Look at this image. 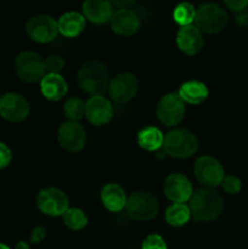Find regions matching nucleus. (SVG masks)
<instances>
[{
	"label": "nucleus",
	"mask_w": 248,
	"mask_h": 249,
	"mask_svg": "<svg viewBox=\"0 0 248 249\" xmlns=\"http://www.w3.org/2000/svg\"><path fill=\"white\" fill-rule=\"evenodd\" d=\"M57 140L66 151L79 152L87 143V133L79 123L68 121L58 128Z\"/></svg>",
	"instance_id": "obj_13"
},
{
	"label": "nucleus",
	"mask_w": 248,
	"mask_h": 249,
	"mask_svg": "<svg viewBox=\"0 0 248 249\" xmlns=\"http://www.w3.org/2000/svg\"><path fill=\"white\" fill-rule=\"evenodd\" d=\"M57 27L62 36L75 38L85 29V17L77 11H68L58 18Z\"/></svg>",
	"instance_id": "obj_21"
},
{
	"label": "nucleus",
	"mask_w": 248,
	"mask_h": 249,
	"mask_svg": "<svg viewBox=\"0 0 248 249\" xmlns=\"http://www.w3.org/2000/svg\"><path fill=\"white\" fill-rule=\"evenodd\" d=\"M163 150L173 158H189L198 150V140L196 135L187 129L175 128L164 136Z\"/></svg>",
	"instance_id": "obj_3"
},
{
	"label": "nucleus",
	"mask_w": 248,
	"mask_h": 249,
	"mask_svg": "<svg viewBox=\"0 0 248 249\" xmlns=\"http://www.w3.org/2000/svg\"><path fill=\"white\" fill-rule=\"evenodd\" d=\"M46 74H60L65 67V60L58 55H50L44 60Z\"/></svg>",
	"instance_id": "obj_28"
},
{
	"label": "nucleus",
	"mask_w": 248,
	"mask_h": 249,
	"mask_svg": "<svg viewBox=\"0 0 248 249\" xmlns=\"http://www.w3.org/2000/svg\"><path fill=\"white\" fill-rule=\"evenodd\" d=\"M141 249H168L167 243L163 240L162 236L157 235V233H152L148 235L147 237L143 240Z\"/></svg>",
	"instance_id": "obj_30"
},
{
	"label": "nucleus",
	"mask_w": 248,
	"mask_h": 249,
	"mask_svg": "<svg viewBox=\"0 0 248 249\" xmlns=\"http://www.w3.org/2000/svg\"><path fill=\"white\" fill-rule=\"evenodd\" d=\"M173 17H174V21L181 27L190 26L192 24V22H195L196 9L190 2H180L175 6L174 11H173Z\"/></svg>",
	"instance_id": "obj_26"
},
{
	"label": "nucleus",
	"mask_w": 248,
	"mask_h": 249,
	"mask_svg": "<svg viewBox=\"0 0 248 249\" xmlns=\"http://www.w3.org/2000/svg\"><path fill=\"white\" fill-rule=\"evenodd\" d=\"M109 24L114 33L123 36H130L140 28V18L133 10L121 7L112 14Z\"/></svg>",
	"instance_id": "obj_16"
},
{
	"label": "nucleus",
	"mask_w": 248,
	"mask_h": 249,
	"mask_svg": "<svg viewBox=\"0 0 248 249\" xmlns=\"http://www.w3.org/2000/svg\"><path fill=\"white\" fill-rule=\"evenodd\" d=\"M221 187L226 194L236 195L241 191L242 189V182L238 178L233 177V175H225V178L221 181Z\"/></svg>",
	"instance_id": "obj_29"
},
{
	"label": "nucleus",
	"mask_w": 248,
	"mask_h": 249,
	"mask_svg": "<svg viewBox=\"0 0 248 249\" xmlns=\"http://www.w3.org/2000/svg\"><path fill=\"white\" fill-rule=\"evenodd\" d=\"M204 44L202 32L195 24L181 27L177 34V45L185 55H196L202 50Z\"/></svg>",
	"instance_id": "obj_17"
},
{
	"label": "nucleus",
	"mask_w": 248,
	"mask_h": 249,
	"mask_svg": "<svg viewBox=\"0 0 248 249\" xmlns=\"http://www.w3.org/2000/svg\"><path fill=\"white\" fill-rule=\"evenodd\" d=\"M228 24V14L218 4L207 2L196 10L195 26L201 32L216 34L223 31Z\"/></svg>",
	"instance_id": "obj_5"
},
{
	"label": "nucleus",
	"mask_w": 248,
	"mask_h": 249,
	"mask_svg": "<svg viewBox=\"0 0 248 249\" xmlns=\"http://www.w3.org/2000/svg\"><path fill=\"white\" fill-rule=\"evenodd\" d=\"M83 16L95 24L109 22L112 14V4L106 0H87L82 5Z\"/></svg>",
	"instance_id": "obj_18"
},
{
	"label": "nucleus",
	"mask_w": 248,
	"mask_h": 249,
	"mask_svg": "<svg viewBox=\"0 0 248 249\" xmlns=\"http://www.w3.org/2000/svg\"><path fill=\"white\" fill-rule=\"evenodd\" d=\"M15 71L26 83L40 82L46 74L44 60L34 51H23L15 60Z\"/></svg>",
	"instance_id": "obj_6"
},
{
	"label": "nucleus",
	"mask_w": 248,
	"mask_h": 249,
	"mask_svg": "<svg viewBox=\"0 0 248 249\" xmlns=\"http://www.w3.org/2000/svg\"><path fill=\"white\" fill-rule=\"evenodd\" d=\"M185 102L175 92L167 94L159 100L157 117L164 125L175 126L184 119Z\"/></svg>",
	"instance_id": "obj_10"
},
{
	"label": "nucleus",
	"mask_w": 248,
	"mask_h": 249,
	"mask_svg": "<svg viewBox=\"0 0 248 249\" xmlns=\"http://www.w3.org/2000/svg\"><path fill=\"white\" fill-rule=\"evenodd\" d=\"M225 5L233 11H242L248 6V1L247 0H231V1L228 0L225 1Z\"/></svg>",
	"instance_id": "obj_32"
},
{
	"label": "nucleus",
	"mask_w": 248,
	"mask_h": 249,
	"mask_svg": "<svg viewBox=\"0 0 248 249\" xmlns=\"http://www.w3.org/2000/svg\"><path fill=\"white\" fill-rule=\"evenodd\" d=\"M194 173L199 184L207 189H214L219 186L225 178V172L216 158L212 156H202L195 162Z\"/></svg>",
	"instance_id": "obj_7"
},
{
	"label": "nucleus",
	"mask_w": 248,
	"mask_h": 249,
	"mask_svg": "<svg viewBox=\"0 0 248 249\" xmlns=\"http://www.w3.org/2000/svg\"><path fill=\"white\" fill-rule=\"evenodd\" d=\"M36 206L45 215L61 216L68 209L70 201L62 190L57 187H46L36 196Z\"/></svg>",
	"instance_id": "obj_8"
},
{
	"label": "nucleus",
	"mask_w": 248,
	"mask_h": 249,
	"mask_svg": "<svg viewBox=\"0 0 248 249\" xmlns=\"http://www.w3.org/2000/svg\"><path fill=\"white\" fill-rule=\"evenodd\" d=\"M139 89L138 78L131 73H119L109 80L108 92L117 104H125L135 97Z\"/></svg>",
	"instance_id": "obj_11"
},
{
	"label": "nucleus",
	"mask_w": 248,
	"mask_h": 249,
	"mask_svg": "<svg viewBox=\"0 0 248 249\" xmlns=\"http://www.w3.org/2000/svg\"><path fill=\"white\" fill-rule=\"evenodd\" d=\"M164 195L173 203H185L192 196V185L185 175L174 173L168 175L164 181Z\"/></svg>",
	"instance_id": "obj_14"
},
{
	"label": "nucleus",
	"mask_w": 248,
	"mask_h": 249,
	"mask_svg": "<svg viewBox=\"0 0 248 249\" xmlns=\"http://www.w3.org/2000/svg\"><path fill=\"white\" fill-rule=\"evenodd\" d=\"M0 249H10V248L7 247L6 245H4V243H0Z\"/></svg>",
	"instance_id": "obj_35"
},
{
	"label": "nucleus",
	"mask_w": 248,
	"mask_h": 249,
	"mask_svg": "<svg viewBox=\"0 0 248 249\" xmlns=\"http://www.w3.org/2000/svg\"><path fill=\"white\" fill-rule=\"evenodd\" d=\"M0 97H1V96H0Z\"/></svg>",
	"instance_id": "obj_36"
},
{
	"label": "nucleus",
	"mask_w": 248,
	"mask_h": 249,
	"mask_svg": "<svg viewBox=\"0 0 248 249\" xmlns=\"http://www.w3.org/2000/svg\"><path fill=\"white\" fill-rule=\"evenodd\" d=\"M177 95L181 97L184 102L191 105H199L206 101L209 91L204 83L198 82V80H189L180 87Z\"/></svg>",
	"instance_id": "obj_22"
},
{
	"label": "nucleus",
	"mask_w": 248,
	"mask_h": 249,
	"mask_svg": "<svg viewBox=\"0 0 248 249\" xmlns=\"http://www.w3.org/2000/svg\"><path fill=\"white\" fill-rule=\"evenodd\" d=\"M101 202L107 211L113 213L121 212L125 208V192L118 184H107L101 190Z\"/></svg>",
	"instance_id": "obj_20"
},
{
	"label": "nucleus",
	"mask_w": 248,
	"mask_h": 249,
	"mask_svg": "<svg viewBox=\"0 0 248 249\" xmlns=\"http://www.w3.org/2000/svg\"><path fill=\"white\" fill-rule=\"evenodd\" d=\"M191 215L196 220L212 221L221 215L224 211V199L214 189H199L192 194L189 201Z\"/></svg>",
	"instance_id": "obj_1"
},
{
	"label": "nucleus",
	"mask_w": 248,
	"mask_h": 249,
	"mask_svg": "<svg viewBox=\"0 0 248 249\" xmlns=\"http://www.w3.org/2000/svg\"><path fill=\"white\" fill-rule=\"evenodd\" d=\"M62 216L65 225L73 231L83 230L88 225L87 214L79 208H68Z\"/></svg>",
	"instance_id": "obj_25"
},
{
	"label": "nucleus",
	"mask_w": 248,
	"mask_h": 249,
	"mask_svg": "<svg viewBox=\"0 0 248 249\" xmlns=\"http://www.w3.org/2000/svg\"><path fill=\"white\" fill-rule=\"evenodd\" d=\"M77 82L80 89L92 96H100L109 84V73L106 65L99 60L87 61L77 73Z\"/></svg>",
	"instance_id": "obj_2"
},
{
	"label": "nucleus",
	"mask_w": 248,
	"mask_h": 249,
	"mask_svg": "<svg viewBox=\"0 0 248 249\" xmlns=\"http://www.w3.org/2000/svg\"><path fill=\"white\" fill-rule=\"evenodd\" d=\"M15 249H29V246L26 242H23V241H21V242H18L15 246Z\"/></svg>",
	"instance_id": "obj_34"
},
{
	"label": "nucleus",
	"mask_w": 248,
	"mask_h": 249,
	"mask_svg": "<svg viewBox=\"0 0 248 249\" xmlns=\"http://www.w3.org/2000/svg\"><path fill=\"white\" fill-rule=\"evenodd\" d=\"M12 160V153L9 146L4 142H0V169H4L10 164Z\"/></svg>",
	"instance_id": "obj_31"
},
{
	"label": "nucleus",
	"mask_w": 248,
	"mask_h": 249,
	"mask_svg": "<svg viewBox=\"0 0 248 249\" xmlns=\"http://www.w3.org/2000/svg\"><path fill=\"white\" fill-rule=\"evenodd\" d=\"M85 117L94 125H105L113 117V107L102 95L91 96L85 104Z\"/></svg>",
	"instance_id": "obj_15"
},
{
	"label": "nucleus",
	"mask_w": 248,
	"mask_h": 249,
	"mask_svg": "<svg viewBox=\"0 0 248 249\" xmlns=\"http://www.w3.org/2000/svg\"><path fill=\"white\" fill-rule=\"evenodd\" d=\"M40 90L50 101H60L67 94V83L61 74H45L40 80Z\"/></svg>",
	"instance_id": "obj_19"
},
{
	"label": "nucleus",
	"mask_w": 248,
	"mask_h": 249,
	"mask_svg": "<svg viewBox=\"0 0 248 249\" xmlns=\"http://www.w3.org/2000/svg\"><path fill=\"white\" fill-rule=\"evenodd\" d=\"M191 218V212L189 206L185 203H174L165 211V220L170 226L179 228L185 225Z\"/></svg>",
	"instance_id": "obj_24"
},
{
	"label": "nucleus",
	"mask_w": 248,
	"mask_h": 249,
	"mask_svg": "<svg viewBox=\"0 0 248 249\" xmlns=\"http://www.w3.org/2000/svg\"><path fill=\"white\" fill-rule=\"evenodd\" d=\"M159 212V204L152 194L136 191L126 198L125 213L129 218L139 221H148L156 218Z\"/></svg>",
	"instance_id": "obj_4"
},
{
	"label": "nucleus",
	"mask_w": 248,
	"mask_h": 249,
	"mask_svg": "<svg viewBox=\"0 0 248 249\" xmlns=\"http://www.w3.org/2000/svg\"><path fill=\"white\" fill-rule=\"evenodd\" d=\"M63 112L68 121L78 123L85 116V104L78 97H71L63 105Z\"/></svg>",
	"instance_id": "obj_27"
},
{
	"label": "nucleus",
	"mask_w": 248,
	"mask_h": 249,
	"mask_svg": "<svg viewBox=\"0 0 248 249\" xmlns=\"http://www.w3.org/2000/svg\"><path fill=\"white\" fill-rule=\"evenodd\" d=\"M44 238H45V229L43 226H36L31 233V242L40 243Z\"/></svg>",
	"instance_id": "obj_33"
},
{
	"label": "nucleus",
	"mask_w": 248,
	"mask_h": 249,
	"mask_svg": "<svg viewBox=\"0 0 248 249\" xmlns=\"http://www.w3.org/2000/svg\"><path fill=\"white\" fill-rule=\"evenodd\" d=\"M29 104L22 95L9 92L0 97V116L10 122H22L29 116Z\"/></svg>",
	"instance_id": "obj_12"
},
{
	"label": "nucleus",
	"mask_w": 248,
	"mask_h": 249,
	"mask_svg": "<svg viewBox=\"0 0 248 249\" xmlns=\"http://www.w3.org/2000/svg\"><path fill=\"white\" fill-rule=\"evenodd\" d=\"M164 136L156 126H146L138 134V143L141 148L150 152H156L163 147Z\"/></svg>",
	"instance_id": "obj_23"
},
{
	"label": "nucleus",
	"mask_w": 248,
	"mask_h": 249,
	"mask_svg": "<svg viewBox=\"0 0 248 249\" xmlns=\"http://www.w3.org/2000/svg\"><path fill=\"white\" fill-rule=\"evenodd\" d=\"M26 32L29 38L36 43H49L57 36V21L50 15H35L27 22Z\"/></svg>",
	"instance_id": "obj_9"
}]
</instances>
